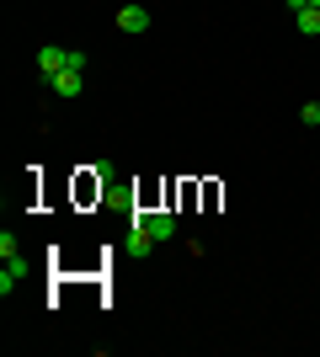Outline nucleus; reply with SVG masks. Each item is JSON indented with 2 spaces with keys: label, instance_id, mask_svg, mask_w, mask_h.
<instances>
[{
  "label": "nucleus",
  "instance_id": "8",
  "mask_svg": "<svg viewBox=\"0 0 320 357\" xmlns=\"http://www.w3.org/2000/svg\"><path fill=\"white\" fill-rule=\"evenodd\" d=\"M299 123H305V128H315V123H320V102H305V107H299Z\"/></svg>",
  "mask_w": 320,
  "mask_h": 357
},
{
  "label": "nucleus",
  "instance_id": "7",
  "mask_svg": "<svg viewBox=\"0 0 320 357\" xmlns=\"http://www.w3.org/2000/svg\"><path fill=\"white\" fill-rule=\"evenodd\" d=\"M0 256H6V261H22V245H16V235H11V229L0 235Z\"/></svg>",
  "mask_w": 320,
  "mask_h": 357
},
{
  "label": "nucleus",
  "instance_id": "6",
  "mask_svg": "<svg viewBox=\"0 0 320 357\" xmlns=\"http://www.w3.org/2000/svg\"><path fill=\"white\" fill-rule=\"evenodd\" d=\"M150 245H155V235L144 229V224H134V235H128V251H134V256H144Z\"/></svg>",
  "mask_w": 320,
  "mask_h": 357
},
{
  "label": "nucleus",
  "instance_id": "4",
  "mask_svg": "<svg viewBox=\"0 0 320 357\" xmlns=\"http://www.w3.org/2000/svg\"><path fill=\"white\" fill-rule=\"evenodd\" d=\"M118 32H150V11H144V6H123L118 11Z\"/></svg>",
  "mask_w": 320,
  "mask_h": 357
},
{
  "label": "nucleus",
  "instance_id": "10",
  "mask_svg": "<svg viewBox=\"0 0 320 357\" xmlns=\"http://www.w3.org/2000/svg\"><path fill=\"white\" fill-rule=\"evenodd\" d=\"M310 6H320V0H310Z\"/></svg>",
  "mask_w": 320,
  "mask_h": 357
},
{
  "label": "nucleus",
  "instance_id": "9",
  "mask_svg": "<svg viewBox=\"0 0 320 357\" xmlns=\"http://www.w3.org/2000/svg\"><path fill=\"white\" fill-rule=\"evenodd\" d=\"M305 6H310V0H289V11H294V16H299V11H305Z\"/></svg>",
  "mask_w": 320,
  "mask_h": 357
},
{
  "label": "nucleus",
  "instance_id": "5",
  "mask_svg": "<svg viewBox=\"0 0 320 357\" xmlns=\"http://www.w3.org/2000/svg\"><path fill=\"white\" fill-rule=\"evenodd\" d=\"M294 22H299V32H305V38H320V6H305Z\"/></svg>",
  "mask_w": 320,
  "mask_h": 357
},
{
  "label": "nucleus",
  "instance_id": "3",
  "mask_svg": "<svg viewBox=\"0 0 320 357\" xmlns=\"http://www.w3.org/2000/svg\"><path fill=\"white\" fill-rule=\"evenodd\" d=\"M134 224H144L155 240H171V235H176V219H171V213H134Z\"/></svg>",
  "mask_w": 320,
  "mask_h": 357
},
{
  "label": "nucleus",
  "instance_id": "1",
  "mask_svg": "<svg viewBox=\"0 0 320 357\" xmlns=\"http://www.w3.org/2000/svg\"><path fill=\"white\" fill-rule=\"evenodd\" d=\"M38 70H43V80H54L59 70H86V54L59 48V43H43V48H38Z\"/></svg>",
  "mask_w": 320,
  "mask_h": 357
},
{
  "label": "nucleus",
  "instance_id": "2",
  "mask_svg": "<svg viewBox=\"0 0 320 357\" xmlns=\"http://www.w3.org/2000/svg\"><path fill=\"white\" fill-rule=\"evenodd\" d=\"M48 86H54V96H64V102H75L80 91H86V70H59L54 80H48Z\"/></svg>",
  "mask_w": 320,
  "mask_h": 357
}]
</instances>
